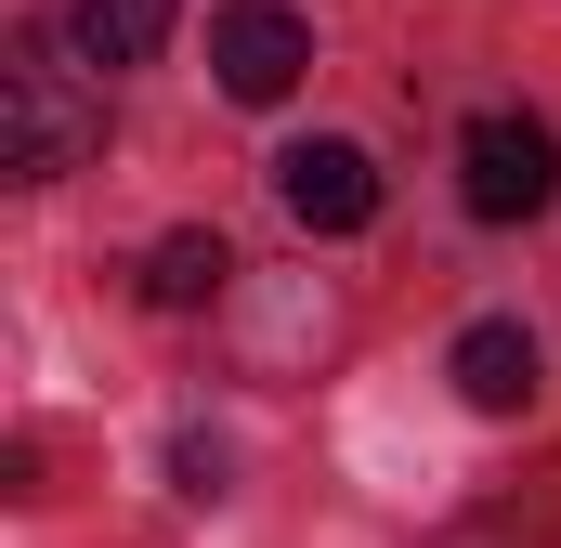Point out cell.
<instances>
[{"label":"cell","mask_w":561,"mask_h":548,"mask_svg":"<svg viewBox=\"0 0 561 548\" xmlns=\"http://www.w3.org/2000/svg\"><path fill=\"white\" fill-rule=\"evenodd\" d=\"M444 548H549V523L496 496V510H470V523H457V536H444Z\"/></svg>","instance_id":"obj_8"},{"label":"cell","mask_w":561,"mask_h":548,"mask_svg":"<svg viewBox=\"0 0 561 548\" xmlns=\"http://www.w3.org/2000/svg\"><path fill=\"white\" fill-rule=\"evenodd\" d=\"M92 144H105V92L53 39H13V66H0V170L66 183V170H92Z\"/></svg>","instance_id":"obj_1"},{"label":"cell","mask_w":561,"mask_h":548,"mask_svg":"<svg viewBox=\"0 0 561 548\" xmlns=\"http://www.w3.org/2000/svg\"><path fill=\"white\" fill-rule=\"evenodd\" d=\"M222 287H236V249H222L209 222H183V236H157V262H144V300H157V313H209Z\"/></svg>","instance_id":"obj_6"},{"label":"cell","mask_w":561,"mask_h":548,"mask_svg":"<svg viewBox=\"0 0 561 548\" xmlns=\"http://www.w3.org/2000/svg\"><path fill=\"white\" fill-rule=\"evenodd\" d=\"M275 196H287L300 236H366V222H379V170H366V144H340V132L287 144V157H275Z\"/></svg>","instance_id":"obj_4"},{"label":"cell","mask_w":561,"mask_h":548,"mask_svg":"<svg viewBox=\"0 0 561 548\" xmlns=\"http://www.w3.org/2000/svg\"><path fill=\"white\" fill-rule=\"evenodd\" d=\"M444 379H457V406L470 418H523L549 392V366H536V327H510V313H483V327H457V353H444Z\"/></svg>","instance_id":"obj_5"},{"label":"cell","mask_w":561,"mask_h":548,"mask_svg":"<svg viewBox=\"0 0 561 548\" xmlns=\"http://www.w3.org/2000/svg\"><path fill=\"white\" fill-rule=\"evenodd\" d=\"M170 39V0H66V53L79 66H144Z\"/></svg>","instance_id":"obj_7"},{"label":"cell","mask_w":561,"mask_h":548,"mask_svg":"<svg viewBox=\"0 0 561 548\" xmlns=\"http://www.w3.org/2000/svg\"><path fill=\"white\" fill-rule=\"evenodd\" d=\"M300 66H313V26H300L287 0H222V13H209V79H222L236 105H287Z\"/></svg>","instance_id":"obj_3"},{"label":"cell","mask_w":561,"mask_h":548,"mask_svg":"<svg viewBox=\"0 0 561 548\" xmlns=\"http://www.w3.org/2000/svg\"><path fill=\"white\" fill-rule=\"evenodd\" d=\"M457 196H470L483 222H536V209L561 196V132L523 118V105L470 118V132H457Z\"/></svg>","instance_id":"obj_2"},{"label":"cell","mask_w":561,"mask_h":548,"mask_svg":"<svg viewBox=\"0 0 561 548\" xmlns=\"http://www.w3.org/2000/svg\"><path fill=\"white\" fill-rule=\"evenodd\" d=\"M170 470H183V496H222V444H209V431H183V457H170Z\"/></svg>","instance_id":"obj_9"}]
</instances>
